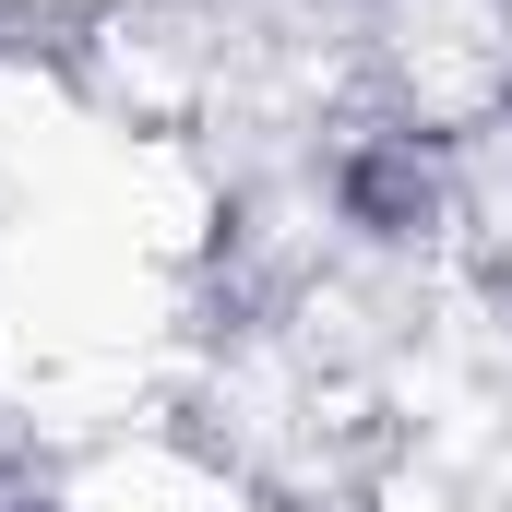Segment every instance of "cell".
<instances>
[{"mask_svg":"<svg viewBox=\"0 0 512 512\" xmlns=\"http://www.w3.org/2000/svg\"><path fill=\"white\" fill-rule=\"evenodd\" d=\"M346 203H358V227H417V215H429V167L358 155V167H346Z\"/></svg>","mask_w":512,"mask_h":512,"instance_id":"1","label":"cell"}]
</instances>
